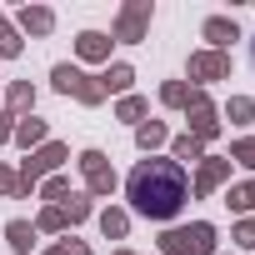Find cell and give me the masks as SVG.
Wrapping results in <instances>:
<instances>
[{"label": "cell", "mask_w": 255, "mask_h": 255, "mask_svg": "<svg viewBox=\"0 0 255 255\" xmlns=\"http://www.w3.org/2000/svg\"><path fill=\"white\" fill-rule=\"evenodd\" d=\"M125 200H130V210L145 215V220H175L180 205L190 200V175L175 160L145 155L130 175H125Z\"/></svg>", "instance_id": "6da1fadb"}, {"label": "cell", "mask_w": 255, "mask_h": 255, "mask_svg": "<svg viewBox=\"0 0 255 255\" xmlns=\"http://www.w3.org/2000/svg\"><path fill=\"white\" fill-rule=\"evenodd\" d=\"M160 255H215V225L195 220V225H170L160 235Z\"/></svg>", "instance_id": "7a4b0ae2"}, {"label": "cell", "mask_w": 255, "mask_h": 255, "mask_svg": "<svg viewBox=\"0 0 255 255\" xmlns=\"http://www.w3.org/2000/svg\"><path fill=\"white\" fill-rule=\"evenodd\" d=\"M60 160H70V150H65L60 140H45L40 150H30V155L20 160V170H15V175H20V195H30V190H35V180L55 175V170H60Z\"/></svg>", "instance_id": "3957f363"}, {"label": "cell", "mask_w": 255, "mask_h": 255, "mask_svg": "<svg viewBox=\"0 0 255 255\" xmlns=\"http://www.w3.org/2000/svg\"><path fill=\"white\" fill-rule=\"evenodd\" d=\"M50 85H55L60 95H75L80 105H100V100H105L100 80H95V75H85V70H80V65H70V60H60V65L50 70Z\"/></svg>", "instance_id": "277c9868"}, {"label": "cell", "mask_w": 255, "mask_h": 255, "mask_svg": "<svg viewBox=\"0 0 255 255\" xmlns=\"http://www.w3.org/2000/svg\"><path fill=\"white\" fill-rule=\"evenodd\" d=\"M185 120H190L185 135H195V140H205V145L220 135V110H215V100H210L205 90H190V100H185Z\"/></svg>", "instance_id": "5b68a950"}, {"label": "cell", "mask_w": 255, "mask_h": 255, "mask_svg": "<svg viewBox=\"0 0 255 255\" xmlns=\"http://www.w3.org/2000/svg\"><path fill=\"white\" fill-rule=\"evenodd\" d=\"M150 15H155L150 0H130V5H120V15H115V40L140 45V40H145V30H150Z\"/></svg>", "instance_id": "8992f818"}, {"label": "cell", "mask_w": 255, "mask_h": 255, "mask_svg": "<svg viewBox=\"0 0 255 255\" xmlns=\"http://www.w3.org/2000/svg\"><path fill=\"white\" fill-rule=\"evenodd\" d=\"M80 175H85V195H110L115 190V165L105 150H80Z\"/></svg>", "instance_id": "52a82bcc"}, {"label": "cell", "mask_w": 255, "mask_h": 255, "mask_svg": "<svg viewBox=\"0 0 255 255\" xmlns=\"http://www.w3.org/2000/svg\"><path fill=\"white\" fill-rule=\"evenodd\" d=\"M185 75L200 80V85H210V80H230V55H225V50H195L190 65H185Z\"/></svg>", "instance_id": "ba28073f"}, {"label": "cell", "mask_w": 255, "mask_h": 255, "mask_svg": "<svg viewBox=\"0 0 255 255\" xmlns=\"http://www.w3.org/2000/svg\"><path fill=\"white\" fill-rule=\"evenodd\" d=\"M225 180H230V160L225 155H205L200 170H195V195H215Z\"/></svg>", "instance_id": "9c48e42d"}, {"label": "cell", "mask_w": 255, "mask_h": 255, "mask_svg": "<svg viewBox=\"0 0 255 255\" xmlns=\"http://www.w3.org/2000/svg\"><path fill=\"white\" fill-rule=\"evenodd\" d=\"M200 35L210 40V50H225V55H230V40H240V25H235L230 15H210V20L200 25Z\"/></svg>", "instance_id": "30bf717a"}, {"label": "cell", "mask_w": 255, "mask_h": 255, "mask_svg": "<svg viewBox=\"0 0 255 255\" xmlns=\"http://www.w3.org/2000/svg\"><path fill=\"white\" fill-rule=\"evenodd\" d=\"M10 140L30 155V150H40V145L50 140V125H45V120H35V115H25V120H15V135H10Z\"/></svg>", "instance_id": "8fae6325"}, {"label": "cell", "mask_w": 255, "mask_h": 255, "mask_svg": "<svg viewBox=\"0 0 255 255\" xmlns=\"http://www.w3.org/2000/svg\"><path fill=\"white\" fill-rule=\"evenodd\" d=\"M110 45H115V40H110L105 30H80V35H75V55H80V60H110Z\"/></svg>", "instance_id": "7c38bea8"}, {"label": "cell", "mask_w": 255, "mask_h": 255, "mask_svg": "<svg viewBox=\"0 0 255 255\" xmlns=\"http://www.w3.org/2000/svg\"><path fill=\"white\" fill-rule=\"evenodd\" d=\"M95 80H100V90H105V95H110V90H115V95H130L135 70L125 65V60H115V65H105V75H95Z\"/></svg>", "instance_id": "4fadbf2b"}, {"label": "cell", "mask_w": 255, "mask_h": 255, "mask_svg": "<svg viewBox=\"0 0 255 255\" xmlns=\"http://www.w3.org/2000/svg\"><path fill=\"white\" fill-rule=\"evenodd\" d=\"M15 20H20L25 35H50V30H55V10H45V5H25Z\"/></svg>", "instance_id": "5bb4252c"}, {"label": "cell", "mask_w": 255, "mask_h": 255, "mask_svg": "<svg viewBox=\"0 0 255 255\" xmlns=\"http://www.w3.org/2000/svg\"><path fill=\"white\" fill-rule=\"evenodd\" d=\"M5 110H10L15 120H25V115L35 110V85H30V80H15V85L5 90Z\"/></svg>", "instance_id": "9a60e30c"}, {"label": "cell", "mask_w": 255, "mask_h": 255, "mask_svg": "<svg viewBox=\"0 0 255 255\" xmlns=\"http://www.w3.org/2000/svg\"><path fill=\"white\" fill-rule=\"evenodd\" d=\"M135 145H140L145 155H155L160 145H170V130H165V120H145L140 130H135Z\"/></svg>", "instance_id": "2e32d148"}, {"label": "cell", "mask_w": 255, "mask_h": 255, "mask_svg": "<svg viewBox=\"0 0 255 255\" xmlns=\"http://www.w3.org/2000/svg\"><path fill=\"white\" fill-rule=\"evenodd\" d=\"M35 235H40V230H35L30 220H10V225H5V240H10L15 255H30V250H35Z\"/></svg>", "instance_id": "e0dca14e"}, {"label": "cell", "mask_w": 255, "mask_h": 255, "mask_svg": "<svg viewBox=\"0 0 255 255\" xmlns=\"http://www.w3.org/2000/svg\"><path fill=\"white\" fill-rule=\"evenodd\" d=\"M100 235L105 240H125V235H130V210H100Z\"/></svg>", "instance_id": "ac0fdd59"}, {"label": "cell", "mask_w": 255, "mask_h": 255, "mask_svg": "<svg viewBox=\"0 0 255 255\" xmlns=\"http://www.w3.org/2000/svg\"><path fill=\"white\" fill-rule=\"evenodd\" d=\"M170 160H175V165H185V160H190V165L205 160V140H195V135H175V140H170Z\"/></svg>", "instance_id": "d6986e66"}, {"label": "cell", "mask_w": 255, "mask_h": 255, "mask_svg": "<svg viewBox=\"0 0 255 255\" xmlns=\"http://www.w3.org/2000/svg\"><path fill=\"white\" fill-rule=\"evenodd\" d=\"M225 205H230L235 215H250V210H255V180H245V185H230V190H225Z\"/></svg>", "instance_id": "ffe728a7"}, {"label": "cell", "mask_w": 255, "mask_h": 255, "mask_svg": "<svg viewBox=\"0 0 255 255\" xmlns=\"http://www.w3.org/2000/svg\"><path fill=\"white\" fill-rule=\"evenodd\" d=\"M60 215H65V225H80V220H90V195H65L60 200Z\"/></svg>", "instance_id": "44dd1931"}, {"label": "cell", "mask_w": 255, "mask_h": 255, "mask_svg": "<svg viewBox=\"0 0 255 255\" xmlns=\"http://www.w3.org/2000/svg\"><path fill=\"white\" fill-rule=\"evenodd\" d=\"M20 50H25V40H20V30H15V25H10L5 15H0V60H15Z\"/></svg>", "instance_id": "7402d4cb"}, {"label": "cell", "mask_w": 255, "mask_h": 255, "mask_svg": "<svg viewBox=\"0 0 255 255\" xmlns=\"http://www.w3.org/2000/svg\"><path fill=\"white\" fill-rule=\"evenodd\" d=\"M185 100H190V85H185V80H165V85H160V105L185 110Z\"/></svg>", "instance_id": "603a6c76"}, {"label": "cell", "mask_w": 255, "mask_h": 255, "mask_svg": "<svg viewBox=\"0 0 255 255\" xmlns=\"http://www.w3.org/2000/svg\"><path fill=\"white\" fill-rule=\"evenodd\" d=\"M250 115H255V100H250V95H230L225 120H230V125H250Z\"/></svg>", "instance_id": "cb8c5ba5"}, {"label": "cell", "mask_w": 255, "mask_h": 255, "mask_svg": "<svg viewBox=\"0 0 255 255\" xmlns=\"http://www.w3.org/2000/svg\"><path fill=\"white\" fill-rule=\"evenodd\" d=\"M145 110H150V105H145L140 95H120V105H115L120 120H135V125H145Z\"/></svg>", "instance_id": "d4e9b609"}, {"label": "cell", "mask_w": 255, "mask_h": 255, "mask_svg": "<svg viewBox=\"0 0 255 255\" xmlns=\"http://www.w3.org/2000/svg\"><path fill=\"white\" fill-rule=\"evenodd\" d=\"M225 160H235V165H245V170H255V135H240L235 145H230V155Z\"/></svg>", "instance_id": "484cf974"}, {"label": "cell", "mask_w": 255, "mask_h": 255, "mask_svg": "<svg viewBox=\"0 0 255 255\" xmlns=\"http://www.w3.org/2000/svg\"><path fill=\"white\" fill-rule=\"evenodd\" d=\"M35 230H45V235H60V230H70V225H65L60 205H45V210H40V220H35Z\"/></svg>", "instance_id": "4316f807"}, {"label": "cell", "mask_w": 255, "mask_h": 255, "mask_svg": "<svg viewBox=\"0 0 255 255\" xmlns=\"http://www.w3.org/2000/svg\"><path fill=\"white\" fill-rule=\"evenodd\" d=\"M40 195H45V200H50V205H60V200H65V195H70V180H65V175H50V180H45V185H40Z\"/></svg>", "instance_id": "83f0119b"}, {"label": "cell", "mask_w": 255, "mask_h": 255, "mask_svg": "<svg viewBox=\"0 0 255 255\" xmlns=\"http://www.w3.org/2000/svg\"><path fill=\"white\" fill-rule=\"evenodd\" d=\"M0 195H10V200H20V175H15L10 165H0Z\"/></svg>", "instance_id": "f1b7e54d"}, {"label": "cell", "mask_w": 255, "mask_h": 255, "mask_svg": "<svg viewBox=\"0 0 255 255\" xmlns=\"http://www.w3.org/2000/svg\"><path fill=\"white\" fill-rule=\"evenodd\" d=\"M230 240H235V245H240V250H255V220H240V225H235V235H230Z\"/></svg>", "instance_id": "f546056e"}, {"label": "cell", "mask_w": 255, "mask_h": 255, "mask_svg": "<svg viewBox=\"0 0 255 255\" xmlns=\"http://www.w3.org/2000/svg\"><path fill=\"white\" fill-rule=\"evenodd\" d=\"M50 255H90V245H85V240H60Z\"/></svg>", "instance_id": "4dcf8cb0"}, {"label": "cell", "mask_w": 255, "mask_h": 255, "mask_svg": "<svg viewBox=\"0 0 255 255\" xmlns=\"http://www.w3.org/2000/svg\"><path fill=\"white\" fill-rule=\"evenodd\" d=\"M10 135H15V115H10V110H0V145H5Z\"/></svg>", "instance_id": "1f68e13d"}, {"label": "cell", "mask_w": 255, "mask_h": 255, "mask_svg": "<svg viewBox=\"0 0 255 255\" xmlns=\"http://www.w3.org/2000/svg\"><path fill=\"white\" fill-rule=\"evenodd\" d=\"M115 255H135V250H115Z\"/></svg>", "instance_id": "d6a6232c"}, {"label": "cell", "mask_w": 255, "mask_h": 255, "mask_svg": "<svg viewBox=\"0 0 255 255\" xmlns=\"http://www.w3.org/2000/svg\"><path fill=\"white\" fill-rule=\"evenodd\" d=\"M250 55H255V40H250Z\"/></svg>", "instance_id": "836d02e7"}]
</instances>
